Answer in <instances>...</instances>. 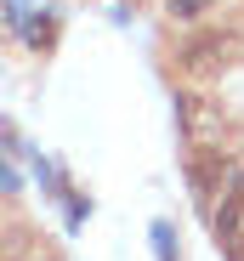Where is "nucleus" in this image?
<instances>
[{
    "instance_id": "f257e3e1",
    "label": "nucleus",
    "mask_w": 244,
    "mask_h": 261,
    "mask_svg": "<svg viewBox=\"0 0 244 261\" xmlns=\"http://www.w3.org/2000/svg\"><path fill=\"white\" fill-rule=\"evenodd\" d=\"M216 199H222V204L210 210V233L227 244V239L238 233V222H244V165H233V170H227V188H222Z\"/></svg>"
},
{
    "instance_id": "f03ea898",
    "label": "nucleus",
    "mask_w": 244,
    "mask_h": 261,
    "mask_svg": "<svg viewBox=\"0 0 244 261\" xmlns=\"http://www.w3.org/2000/svg\"><path fill=\"white\" fill-rule=\"evenodd\" d=\"M227 159L222 153H210V148H199L193 153V165H187V182H193V193H199V204H210L216 193H222V176H227Z\"/></svg>"
},
{
    "instance_id": "20e7f679",
    "label": "nucleus",
    "mask_w": 244,
    "mask_h": 261,
    "mask_svg": "<svg viewBox=\"0 0 244 261\" xmlns=\"http://www.w3.org/2000/svg\"><path fill=\"white\" fill-rule=\"evenodd\" d=\"M23 40H29V46H51V34H57V23H51V12H29L23 23Z\"/></svg>"
},
{
    "instance_id": "9d476101",
    "label": "nucleus",
    "mask_w": 244,
    "mask_h": 261,
    "mask_svg": "<svg viewBox=\"0 0 244 261\" xmlns=\"http://www.w3.org/2000/svg\"><path fill=\"white\" fill-rule=\"evenodd\" d=\"M0 188H6V193H12V188H17V170H12V165H6V159H0Z\"/></svg>"
},
{
    "instance_id": "0eeeda50",
    "label": "nucleus",
    "mask_w": 244,
    "mask_h": 261,
    "mask_svg": "<svg viewBox=\"0 0 244 261\" xmlns=\"http://www.w3.org/2000/svg\"><path fill=\"white\" fill-rule=\"evenodd\" d=\"M205 12H210V0H171V17L176 23H199Z\"/></svg>"
},
{
    "instance_id": "39448f33",
    "label": "nucleus",
    "mask_w": 244,
    "mask_h": 261,
    "mask_svg": "<svg viewBox=\"0 0 244 261\" xmlns=\"http://www.w3.org/2000/svg\"><path fill=\"white\" fill-rule=\"evenodd\" d=\"M148 239H153V261H182V255H176V227L165 222V216L148 227Z\"/></svg>"
},
{
    "instance_id": "6e6552de",
    "label": "nucleus",
    "mask_w": 244,
    "mask_h": 261,
    "mask_svg": "<svg viewBox=\"0 0 244 261\" xmlns=\"http://www.w3.org/2000/svg\"><path fill=\"white\" fill-rule=\"evenodd\" d=\"M63 199H68V227H79V222L91 216V199H86V193H63Z\"/></svg>"
},
{
    "instance_id": "1a4fd4ad",
    "label": "nucleus",
    "mask_w": 244,
    "mask_h": 261,
    "mask_svg": "<svg viewBox=\"0 0 244 261\" xmlns=\"http://www.w3.org/2000/svg\"><path fill=\"white\" fill-rule=\"evenodd\" d=\"M227 261H244V222H238V233L227 239Z\"/></svg>"
},
{
    "instance_id": "423d86ee",
    "label": "nucleus",
    "mask_w": 244,
    "mask_h": 261,
    "mask_svg": "<svg viewBox=\"0 0 244 261\" xmlns=\"http://www.w3.org/2000/svg\"><path fill=\"white\" fill-rule=\"evenodd\" d=\"M176 108H182V125L193 130V137H210V114H205V102H199V97H182Z\"/></svg>"
},
{
    "instance_id": "7ed1b4c3",
    "label": "nucleus",
    "mask_w": 244,
    "mask_h": 261,
    "mask_svg": "<svg viewBox=\"0 0 244 261\" xmlns=\"http://www.w3.org/2000/svg\"><path fill=\"white\" fill-rule=\"evenodd\" d=\"M227 51H233V46H227L222 34H199L193 46H182V68H187V74H216Z\"/></svg>"
}]
</instances>
